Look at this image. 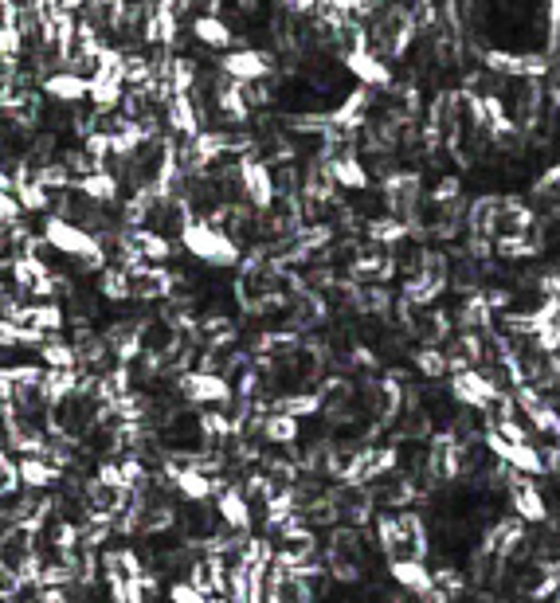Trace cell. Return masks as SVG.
Segmentation results:
<instances>
[{
  "label": "cell",
  "mask_w": 560,
  "mask_h": 603,
  "mask_svg": "<svg viewBox=\"0 0 560 603\" xmlns=\"http://www.w3.org/2000/svg\"><path fill=\"white\" fill-rule=\"evenodd\" d=\"M181 247H185L188 259L204 263L208 271H235L239 259H243V243H235L232 235L216 224H208L204 216H192L185 224V232L177 235Z\"/></svg>",
  "instance_id": "cell-1"
},
{
  "label": "cell",
  "mask_w": 560,
  "mask_h": 603,
  "mask_svg": "<svg viewBox=\"0 0 560 603\" xmlns=\"http://www.w3.org/2000/svg\"><path fill=\"white\" fill-rule=\"evenodd\" d=\"M94 294H98L106 306L122 310V306L130 302V271H126L122 263H106V267L94 275Z\"/></svg>",
  "instance_id": "cell-13"
},
{
  "label": "cell",
  "mask_w": 560,
  "mask_h": 603,
  "mask_svg": "<svg viewBox=\"0 0 560 603\" xmlns=\"http://www.w3.org/2000/svg\"><path fill=\"white\" fill-rule=\"evenodd\" d=\"M486 67L502 79H541L549 71L545 55H517V51H486Z\"/></svg>",
  "instance_id": "cell-9"
},
{
  "label": "cell",
  "mask_w": 560,
  "mask_h": 603,
  "mask_svg": "<svg viewBox=\"0 0 560 603\" xmlns=\"http://www.w3.org/2000/svg\"><path fill=\"white\" fill-rule=\"evenodd\" d=\"M533 192H537V196H560V161L549 165V169L533 181Z\"/></svg>",
  "instance_id": "cell-20"
},
{
  "label": "cell",
  "mask_w": 560,
  "mask_h": 603,
  "mask_svg": "<svg viewBox=\"0 0 560 603\" xmlns=\"http://www.w3.org/2000/svg\"><path fill=\"white\" fill-rule=\"evenodd\" d=\"M459 196H463V181H459L455 173H451V177H443V181L435 185V192H431V200H435L439 208H443V204H455Z\"/></svg>",
  "instance_id": "cell-19"
},
{
  "label": "cell",
  "mask_w": 560,
  "mask_h": 603,
  "mask_svg": "<svg viewBox=\"0 0 560 603\" xmlns=\"http://www.w3.org/2000/svg\"><path fill=\"white\" fill-rule=\"evenodd\" d=\"M341 67H345L361 87H369V91H392V87H396L392 67L376 55L373 47H353V51H345V55H341Z\"/></svg>",
  "instance_id": "cell-4"
},
{
  "label": "cell",
  "mask_w": 560,
  "mask_h": 603,
  "mask_svg": "<svg viewBox=\"0 0 560 603\" xmlns=\"http://www.w3.org/2000/svg\"><path fill=\"white\" fill-rule=\"evenodd\" d=\"M75 188L83 192V196H91L98 204H110V208H118V200H122V181H118V173L114 169H91V173H83Z\"/></svg>",
  "instance_id": "cell-15"
},
{
  "label": "cell",
  "mask_w": 560,
  "mask_h": 603,
  "mask_svg": "<svg viewBox=\"0 0 560 603\" xmlns=\"http://www.w3.org/2000/svg\"><path fill=\"white\" fill-rule=\"evenodd\" d=\"M16 474L24 490H55L63 482V470L47 455H16Z\"/></svg>",
  "instance_id": "cell-12"
},
{
  "label": "cell",
  "mask_w": 560,
  "mask_h": 603,
  "mask_svg": "<svg viewBox=\"0 0 560 603\" xmlns=\"http://www.w3.org/2000/svg\"><path fill=\"white\" fill-rule=\"evenodd\" d=\"M322 165H326V173L333 177V185L341 188V192H369V188H373V173L365 169V161H361L353 149L329 153Z\"/></svg>",
  "instance_id": "cell-7"
},
{
  "label": "cell",
  "mask_w": 560,
  "mask_h": 603,
  "mask_svg": "<svg viewBox=\"0 0 560 603\" xmlns=\"http://www.w3.org/2000/svg\"><path fill=\"white\" fill-rule=\"evenodd\" d=\"M228 79L239 83H259V79H271L275 75V51H259V47H232L228 55H220L216 63Z\"/></svg>",
  "instance_id": "cell-3"
},
{
  "label": "cell",
  "mask_w": 560,
  "mask_h": 603,
  "mask_svg": "<svg viewBox=\"0 0 560 603\" xmlns=\"http://www.w3.org/2000/svg\"><path fill=\"white\" fill-rule=\"evenodd\" d=\"M412 365L423 380H439V376H447V353H443V345H420L412 353Z\"/></svg>",
  "instance_id": "cell-16"
},
{
  "label": "cell",
  "mask_w": 560,
  "mask_h": 603,
  "mask_svg": "<svg viewBox=\"0 0 560 603\" xmlns=\"http://www.w3.org/2000/svg\"><path fill=\"white\" fill-rule=\"evenodd\" d=\"M32 177L40 181V185L47 188V192H63V188H71L75 185V177H71V169L55 157V161H44V165H36L32 169Z\"/></svg>",
  "instance_id": "cell-17"
},
{
  "label": "cell",
  "mask_w": 560,
  "mask_h": 603,
  "mask_svg": "<svg viewBox=\"0 0 560 603\" xmlns=\"http://www.w3.org/2000/svg\"><path fill=\"white\" fill-rule=\"evenodd\" d=\"M169 486H173V494H177L181 502H208V498H212V490H216V478H212V474H204L200 466L185 463L173 478H169Z\"/></svg>",
  "instance_id": "cell-14"
},
{
  "label": "cell",
  "mask_w": 560,
  "mask_h": 603,
  "mask_svg": "<svg viewBox=\"0 0 560 603\" xmlns=\"http://www.w3.org/2000/svg\"><path fill=\"white\" fill-rule=\"evenodd\" d=\"M239 196L255 208V212H271L275 208V173H271V165L255 153V149H247V153H239Z\"/></svg>",
  "instance_id": "cell-2"
},
{
  "label": "cell",
  "mask_w": 560,
  "mask_h": 603,
  "mask_svg": "<svg viewBox=\"0 0 560 603\" xmlns=\"http://www.w3.org/2000/svg\"><path fill=\"white\" fill-rule=\"evenodd\" d=\"M40 94L51 102H67V106H83L87 102V75L71 71V67H55L40 79Z\"/></svg>",
  "instance_id": "cell-10"
},
{
  "label": "cell",
  "mask_w": 560,
  "mask_h": 603,
  "mask_svg": "<svg viewBox=\"0 0 560 603\" xmlns=\"http://www.w3.org/2000/svg\"><path fill=\"white\" fill-rule=\"evenodd\" d=\"M494 392H502V388L494 384V376H490V372L478 369V365L451 372V400H459L463 408H482Z\"/></svg>",
  "instance_id": "cell-6"
},
{
  "label": "cell",
  "mask_w": 560,
  "mask_h": 603,
  "mask_svg": "<svg viewBox=\"0 0 560 603\" xmlns=\"http://www.w3.org/2000/svg\"><path fill=\"white\" fill-rule=\"evenodd\" d=\"M388 576H392L404 592H412V596H420V600L435 588L431 564L423 557H388Z\"/></svg>",
  "instance_id": "cell-11"
},
{
  "label": "cell",
  "mask_w": 560,
  "mask_h": 603,
  "mask_svg": "<svg viewBox=\"0 0 560 603\" xmlns=\"http://www.w3.org/2000/svg\"><path fill=\"white\" fill-rule=\"evenodd\" d=\"M185 32L208 51H228L232 44H239V32L216 12H192L185 20Z\"/></svg>",
  "instance_id": "cell-5"
},
{
  "label": "cell",
  "mask_w": 560,
  "mask_h": 603,
  "mask_svg": "<svg viewBox=\"0 0 560 603\" xmlns=\"http://www.w3.org/2000/svg\"><path fill=\"white\" fill-rule=\"evenodd\" d=\"M28 212L20 208V200L12 196V188H0V228H8V224H16V220H24Z\"/></svg>",
  "instance_id": "cell-18"
},
{
  "label": "cell",
  "mask_w": 560,
  "mask_h": 603,
  "mask_svg": "<svg viewBox=\"0 0 560 603\" xmlns=\"http://www.w3.org/2000/svg\"><path fill=\"white\" fill-rule=\"evenodd\" d=\"M510 506L525 525H545L549 521V502L541 494V486H533L529 474H514L510 482Z\"/></svg>",
  "instance_id": "cell-8"
}]
</instances>
